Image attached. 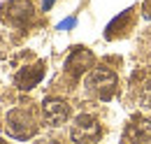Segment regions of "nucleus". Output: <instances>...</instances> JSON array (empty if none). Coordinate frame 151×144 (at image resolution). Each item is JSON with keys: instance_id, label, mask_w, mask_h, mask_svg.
Listing matches in <instances>:
<instances>
[{"instance_id": "f257e3e1", "label": "nucleus", "mask_w": 151, "mask_h": 144, "mask_svg": "<svg viewBox=\"0 0 151 144\" xmlns=\"http://www.w3.org/2000/svg\"><path fill=\"white\" fill-rule=\"evenodd\" d=\"M5 130L12 140L26 142L40 130V119L33 107H12L5 114Z\"/></svg>"}, {"instance_id": "f03ea898", "label": "nucleus", "mask_w": 151, "mask_h": 144, "mask_svg": "<svg viewBox=\"0 0 151 144\" xmlns=\"http://www.w3.org/2000/svg\"><path fill=\"white\" fill-rule=\"evenodd\" d=\"M119 89V77L109 68H93L84 79V91L95 100H112Z\"/></svg>"}, {"instance_id": "7ed1b4c3", "label": "nucleus", "mask_w": 151, "mask_h": 144, "mask_svg": "<svg viewBox=\"0 0 151 144\" xmlns=\"http://www.w3.org/2000/svg\"><path fill=\"white\" fill-rule=\"evenodd\" d=\"M70 137L75 144H95L102 137V126L93 114H79L70 126Z\"/></svg>"}, {"instance_id": "20e7f679", "label": "nucleus", "mask_w": 151, "mask_h": 144, "mask_svg": "<svg viewBox=\"0 0 151 144\" xmlns=\"http://www.w3.org/2000/svg\"><path fill=\"white\" fill-rule=\"evenodd\" d=\"M33 2L30 0H9L0 7V21L7 23V26H17V28H23L33 21Z\"/></svg>"}, {"instance_id": "39448f33", "label": "nucleus", "mask_w": 151, "mask_h": 144, "mask_svg": "<svg viewBox=\"0 0 151 144\" xmlns=\"http://www.w3.org/2000/svg\"><path fill=\"white\" fill-rule=\"evenodd\" d=\"M42 119L47 126H63L70 119V105L63 98H47L42 102Z\"/></svg>"}, {"instance_id": "423d86ee", "label": "nucleus", "mask_w": 151, "mask_h": 144, "mask_svg": "<svg viewBox=\"0 0 151 144\" xmlns=\"http://www.w3.org/2000/svg\"><path fill=\"white\" fill-rule=\"evenodd\" d=\"M44 72H47V63H44V60H37L35 65L21 68V70L17 72V77H14V84H17V89H21V91H30L42 81Z\"/></svg>"}, {"instance_id": "0eeeda50", "label": "nucleus", "mask_w": 151, "mask_h": 144, "mask_svg": "<svg viewBox=\"0 0 151 144\" xmlns=\"http://www.w3.org/2000/svg\"><path fill=\"white\" fill-rule=\"evenodd\" d=\"M93 54L88 51V49H84V47H75L72 49V54L68 56V60H65V72H70L72 77H81L84 72L88 70V68H93Z\"/></svg>"}, {"instance_id": "6e6552de", "label": "nucleus", "mask_w": 151, "mask_h": 144, "mask_svg": "<svg viewBox=\"0 0 151 144\" xmlns=\"http://www.w3.org/2000/svg\"><path fill=\"white\" fill-rule=\"evenodd\" d=\"M128 140H132L135 144H147L151 140V121L149 119H135L128 126Z\"/></svg>"}, {"instance_id": "1a4fd4ad", "label": "nucleus", "mask_w": 151, "mask_h": 144, "mask_svg": "<svg viewBox=\"0 0 151 144\" xmlns=\"http://www.w3.org/2000/svg\"><path fill=\"white\" fill-rule=\"evenodd\" d=\"M139 100H142L147 107H151V74L142 81V86H139Z\"/></svg>"}, {"instance_id": "9d476101", "label": "nucleus", "mask_w": 151, "mask_h": 144, "mask_svg": "<svg viewBox=\"0 0 151 144\" xmlns=\"http://www.w3.org/2000/svg\"><path fill=\"white\" fill-rule=\"evenodd\" d=\"M35 144H60L58 140H37Z\"/></svg>"}, {"instance_id": "9b49d317", "label": "nucleus", "mask_w": 151, "mask_h": 144, "mask_svg": "<svg viewBox=\"0 0 151 144\" xmlns=\"http://www.w3.org/2000/svg\"><path fill=\"white\" fill-rule=\"evenodd\" d=\"M0 144H7V142H5V140H0Z\"/></svg>"}]
</instances>
